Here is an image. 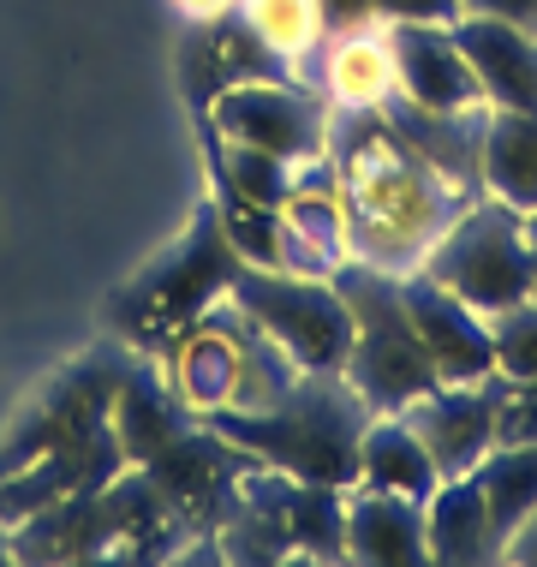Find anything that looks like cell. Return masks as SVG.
<instances>
[{"label": "cell", "instance_id": "44dd1931", "mask_svg": "<svg viewBox=\"0 0 537 567\" xmlns=\"http://www.w3.org/2000/svg\"><path fill=\"white\" fill-rule=\"evenodd\" d=\"M489 341H496L502 382H531L537 377V299H519L489 317Z\"/></svg>", "mask_w": 537, "mask_h": 567}, {"label": "cell", "instance_id": "cb8c5ba5", "mask_svg": "<svg viewBox=\"0 0 537 567\" xmlns=\"http://www.w3.org/2000/svg\"><path fill=\"white\" fill-rule=\"evenodd\" d=\"M459 12L472 19H502V24H519L537 37V0H459Z\"/></svg>", "mask_w": 537, "mask_h": 567}, {"label": "cell", "instance_id": "8fae6325", "mask_svg": "<svg viewBox=\"0 0 537 567\" xmlns=\"http://www.w3.org/2000/svg\"><path fill=\"white\" fill-rule=\"evenodd\" d=\"M317 66H322V96L341 114H389L394 96H401L389 19H347L334 37H322Z\"/></svg>", "mask_w": 537, "mask_h": 567}, {"label": "cell", "instance_id": "d6986e66", "mask_svg": "<svg viewBox=\"0 0 537 567\" xmlns=\"http://www.w3.org/2000/svg\"><path fill=\"white\" fill-rule=\"evenodd\" d=\"M234 19L281 66H304V60H317L322 37H329V0H239Z\"/></svg>", "mask_w": 537, "mask_h": 567}, {"label": "cell", "instance_id": "ba28073f", "mask_svg": "<svg viewBox=\"0 0 537 567\" xmlns=\"http://www.w3.org/2000/svg\"><path fill=\"white\" fill-rule=\"evenodd\" d=\"M394 42V79L401 102L419 114H484V90L459 49L454 24H424V19H389Z\"/></svg>", "mask_w": 537, "mask_h": 567}, {"label": "cell", "instance_id": "7c38bea8", "mask_svg": "<svg viewBox=\"0 0 537 567\" xmlns=\"http://www.w3.org/2000/svg\"><path fill=\"white\" fill-rule=\"evenodd\" d=\"M317 174V167H311ZM304 174L287 204L275 209V269L293 275H341L352 264V221L341 186H317Z\"/></svg>", "mask_w": 537, "mask_h": 567}, {"label": "cell", "instance_id": "52a82bcc", "mask_svg": "<svg viewBox=\"0 0 537 567\" xmlns=\"http://www.w3.org/2000/svg\"><path fill=\"white\" fill-rule=\"evenodd\" d=\"M234 269H239V257H234V245H227L221 221H204L186 251L167 257V269L144 281V305H137L132 341H179L215 299H227Z\"/></svg>", "mask_w": 537, "mask_h": 567}, {"label": "cell", "instance_id": "d4e9b609", "mask_svg": "<svg viewBox=\"0 0 537 567\" xmlns=\"http://www.w3.org/2000/svg\"><path fill=\"white\" fill-rule=\"evenodd\" d=\"M174 12H179V19H186V24L209 30V24L234 19V12H239V0H174Z\"/></svg>", "mask_w": 537, "mask_h": 567}, {"label": "cell", "instance_id": "9a60e30c", "mask_svg": "<svg viewBox=\"0 0 537 567\" xmlns=\"http://www.w3.org/2000/svg\"><path fill=\"white\" fill-rule=\"evenodd\" d=\"M478 192L519 216L537 209V109H484Z\"/></svg>", "mask_w": 537, "mask_h": 567}, {"label": "cell", "instance_id": "2e32d148", "mask_svg": "<svg viewBox=\"0 0 537 567\" xmlns=\"http://www.w3.org/2000/svg\"><path fill=\"white\" fill-rule=\"evenodd\" d=\"M424 538H430V561L448 567H478V561H502V532L489 519V502L478 478H442L424 502Z\"/></svg>", "mask_w": 537, "mask_h": 567}, {"label": "cell", "instance_id": "3957f363", "mask_svg": "<svg viewBox=\"0 0 537 567\" xmlns=\"http://www.w3.org/2000/svg\"><path fill=\"white\" fill-rule=\"evenodd\" d=\"M334 287L352 305V352H347L341 377L359 389V401L371 412H406L419 394L436 389V371H430V352L406 317L401 275H382L352 257L334 275Z\"/></svg>", "mask_w": 537, "mask_h": 567}, {"label": "cell", "instance_id": "30bf717a", "mask_svg": "<svg viewBox=\"0 0 537 567\" xmlns=\"http://www.w3.org/2000/svg\"><path fill=\"white\" fill-rule=\"evenodd\" d=\"M496 389H502V377L436 382L430 394H419V401L406 406L412 431L424 436V449L436 460L442 478H466V472L496 449Z\"/></svg>", "mask_w": 537, "mask_h": 567}, {"label": "cell", "instance_id": "5bb4252c", "mask_svg": "<svg viewBox=\"0 0 537 567\" xmlns=\"http://www.w3.org/2000/svg\"><path fill=\"white\" fill-rule=\"evenodd\" d=\"M454 37L478 72L484 109H537V37L502 19H472L459 12Z\"/></svg>", "mask_w": 537, "mask_h": 567}, {"label": "cell", "instance_id": "9c48e42d", "mask_svg": "<svg viewBox=\"0 0 537 567\" xmlns=\"http://www.w3.org/2000/svg\"><path fill=\"white\" fill-rule=\"evenodd\" d=\"M401 299H406V317L430 352L436 382H489L496 377V341H489L484 311H472L466 299L448 293L442 281H430L424 269L401 275Z\"/></svg>", "mask_w": 537, "mask_h": 567}, {"label": "cell", "instance_id": "5b68a950", "mask_svg": "<svg viewBox=\"0 0 537 567\" xmlns=\"http://www.w3.org/2000/svg\"><path fill=\"white\" fill-rule=\"evenodd\" d=\"M430 281L459 293L472 311L496 317L508 305L531 299V251H526V216L496 197H472L459 216L436 234V245L419 264Z\"/></svg>", "mask_w": 537, "mask_h": 567}, {"label": "cell", "instance_id": "8992f818", "mask_svg": "<svg viewBox=\"0 0 537 567\" xmlns=\"http://www.w3.org/2000/svg\"><path fill=\"white\" fill-rule=\"evenodd\" d=\"M209 126L221 144H251V150H269V156L293 162V167H317L329 162V144H334V114H329V96H311L304 84L293 79H239V84H221L209 102Z\"/></svg>", "mask_w": 537, "mask_h": 567}, {"label": "cell", "instance_id": "e0dca14e", "mask_svg": "<svg viewBox=\"0 0 537 567\" xmlns=\"http://www.w3.org/2000/svg\"><path fill=\"white\" fill-rule=\"evenodd\" d=\"M352 484L430 502V489L442 484V472H436V460H430L424 436L412 431L406 412H371V424H364V436H359V478Z\"/></svg>", "mask_w": 537, "mask_h": 567}, {"label": "cell", "instance_id": "6da1fadb", "mask_svg": "<svg viewBox=\"0 0 537 567\" xmlns=\"http://www.w3.org/2000/svg\"><path fill=\"white\" fill-rule=\"evenodd\" d=\"M329 156H341L352 257L382 275H412L442 227L478 197L382 114H334Z\"/></svg>", "mask_w": 537, "mask_h": 567}, {"label": "cell", "instance_id": "484cf974", "mask_svg": "<svg viewBox=\"0 0 537 567\" xmlns=\"http://www.w3.org/2000/svg\"><path fill=\"white\" fill-rule=\"evenodd\" d=\"M526 251H531V299H537V209L526 216Z\"/></svg>", "mask_w": 537, "mask_h": 567}, {"label": "cell", "instance_id": "ac0fdd59", "mask_svg": "<svg viewBox=\"0 0 537 567\" xmlns=\"http://www.w3.org/2000/svg\"><path fill=\"white\" fill-rule=\"evenodd\" d=\"M472 478H478L484 502H489V519H496V532H502V549H508V538L537 514V442H496V449L472 466Z\"/></svg>", "mask_w": 537, "mask_h": 567}, {"label": "cell", "instance_id": "277c9868", "mask_svg": "<svg viewBox=\"0 0 537 567\" xmlns=\"http://www.w3.org/2000/svg\"><path fill=\"white\" fill-rule=\"evenodd\" d=\"M227 305L245 311L299 371L341 377L352 352V305L334 275H293L275 264H239L227 281Z\"/></svg>", "mask_w": 537, "mask_h": 567}, {"label": "cell", "instance_id": "ffe728a7", "mask_svg": "<svg viewBox=\"0 0 537 567\" xmlns=\"http://www.w3.org/2000/svg\"><path fill=\"white\" fill-rule=\"evenodd\" d=\"M215 156H221V162H215V167H221V192H234V197H245V204H257V209H281L287 192L311 174V167H293V162L269 156V150L221 144V137H215Z\"/></svg>", "mask_w": 537, "mask_h": 567}, {"label": "cell", "instance_id": "7a4b0ae2", "mask_svg": "<svg viewBox=\"0 0 537 567\" xmlns=\"http://www.w3.org/2000/svg\"><path fill=\"white\" fill-rule=\"evenodd\" d=\"M221 431L239 454L264 460L275 472H293L304 484H334L352 489L359 478V436L371 424V406L359 401L347 377H311L304 371L275 406L257 412H215L204 419Z\"/></svg>", "mask_w": 537, "mask_h": 567}, {"label": "cell", "instance_id": "603a6c76", "mask_svg": "<svg viewBox=\"0 0 537 567\" xmlns=\"http://www.w3.org/2000/svg\"><path fill=\"white\" fill-rule=\"evenodd\" d=\"M424 19V24H454L459 0H359V19Z\"/></svg>", "mask_w": 537, "mask_h": 567}, {"label": "cell", "instance_id": "4fadbf2b", "mask_svg": "<svg viewBox=\"0 0 537 567\" xmlns=\"http://www.w3.org/2000/svg\"><path fill=\"white\" fill-rule=\"evenodd\" d=\"M341 556L364 567H419L430 561L424 538V502L394 496V489H347V514H341Z\"/></svg>", "mask_w": 537, "mask_h": 567}, {"label": "cell", "instance_id": "7402d4cb", "mask_svg": "<svg viewBox=\"0 0 537 567\" xmlns=\"http://www.w3.org/2000/svg\"><path fill=\"white\" fill-rule=\"evenodd\" d=\"M496 442H537V377L496 389Z\"/></svg>", "mask_w": 537, "mask_h": 567}]
</instances>
